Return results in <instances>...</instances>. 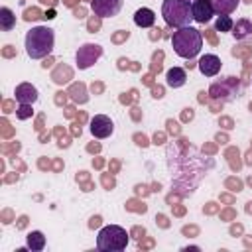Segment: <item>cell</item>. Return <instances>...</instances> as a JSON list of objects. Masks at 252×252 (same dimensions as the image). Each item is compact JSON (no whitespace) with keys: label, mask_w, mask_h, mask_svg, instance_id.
<instances>
[{"label":"cell","mask_w":252,"mask_h":252,"mask_svg":"<svg viewBox=\"0 0 252 252\" xmlns=\"http://www.w3.org/2000/svg\"><path fill=\"white\" fill-rule=\"evenodd\" d=\"M248 211H252V203H248Z\"/></svg>","instance_id":"cell-23"},{"label":"cell","mask_w":252,"mask_h":252,"mask_svg":"<svg viewBox=\"0 0 252 252\" xmlns=\"http://www.w3.org/2000/svg\"><path fill=\"white\" fill-rule=\"evenodd\" d=\"M128 244V232L118 224H106L96 236V248L100 252H120Z\"/></svg>","instance_id":"cell-4"},{"label":"cell","mask_w":252,"mask_h":252,"mask_svg":"<svg viewBox=\"0 0 252 252\" xmlns=\"http://www.w3.org/2000/svg\"><path fill=\"white\" fill-rule=\"evenodd\" d=\"M189 2H193V0H189Z\"/></svg>","instance_id":"cell-24"},{"label":"cell","mask_w":252,"mask_h":252,"mask_svg":"<svg viewBox=\"0 0 252 252\" xmlns=\"http://www.w3.org/2000/svg\"><path fill=\"white\" fill-rule=\"evenodd\" d=\"M161 94H163V91H161L159 87H158V89H154V96H158V98H159Z\"/></svg>","instance_id":"cell-22"},{"label":"cell","mask_w":252,"mask_h":252,"mask_svg":"<svg viewBox=\"0 0 252 252\" xmlns=\"http://www.w3.org/2000/svg\"><path fill=\"white\" fill-rule=\"evenodd\" d=\"M37 96H39L37 89L33 85H30V83H22V85L16 87V100L20 104H33L37 100Z\"/></svg>","instance_id":"cell-10"},{"label":"cell","mask_w":252,"mask_h":252,"mask_svg":"<svg viewBox=\"0 0 252 252\" xmlns=\"http://www.w3.org/2000/svg\"><path fill=\"white\" fill-rule=\"evenodd\" d=\"M16 26V16H14V12L10 10V8H0V28H2V32H10L12 28Z\"/></svg>","instance_id":"cell-16"},{"label":"cell","mask_w":252,"mask_h":252,"mask_svg":"<svg viewBox=\"0 0 252 252\" xmlns=\"http://www.w3.org/2000/svg\"><path fill=\"white\" fill-rule=\"evenodd\" d=\"M28 248H30L32 252L43 250V248H45V236H43V232H39V230L30 232V234H28Z\"/></svg>","instance_id":"cell-15"},{"label":"cell","mask_w":252,"mask_h":252,"mask_svg":"<svg viewBox=\"0 0 252 252\" xmlns=\"http://www.w3.org/2000/svg\"><path fill=\"white\" fill-rule=\"evenodd\" d=\"M211 4H213V8H215V14H219V16H228V14H232V12L238 8L240 0H211Z\"/></svg>","instance_id":"cell-12"},{"label":"cell","mask_w":252,"mask_h":252,"mask_svg":"<svg viewBox=\"0 0 252 252\" xmlns=\"http://www.w3.org/2000/svg\"><path fill=\"white\" fill-rule=\"evenodd\" d=\"M171 45H173V51L179 57L193 59L203 47V33L197 28H191V26L179 28L171 35Z\"/></svg>","instance_id":"cell-2"},{"label":"cell","mask_w":252,"mask_h":252,"mask_svg":"<svg viewBox=\"0 0 252 252\" xmlns=\"http://www.w3.org/2000/svg\"><path fill=\"white\" fill-rule=\"evenodd\" d=\"M32 104H20L18 108H16V116L20 118V120H26V118H30L32 116Z\"/></svg>","instance_id":"cell-19"},{"label":"cell","mask_w":252,"mask_h":252,"mask_svg":"<svg viewBox=\"0 0 252 252\" xmlns=\"http://www.w3.org/2000/svg\"><path fill=\"white\" fill-rule=\"evenodd\" d=\"M197 65H199V71H201L205 77H215V75L220 71V67H222L220 57L215 55V53H207V55H203V57L199 59Z\"/></svg>","instance_id":"cell-9"},{"label":"cell","mask_w":252,"mask_h":252,"mask_svg":"<svg viewBox=\"0 0 252 252\" xmlns=\"http://www.w3.org/2000/svg\"><path fill=\"white\" fill-rule=\"evenodd\" d=\"M191 14L197 24H207L215 16V8L211 0H193L191 2Z\"/></svg>","instance_id":"cell-8"},{"label":"cell","mask_w":252,"mask_h":252,"mask_svg":"<svg viewBox=\"0 0 252 252\" xmlns=\"http://www.w3.org/2000/svg\"><path fill=\"white\" fill-rule=\"evenodd\" d=\"M114 132V124L106 114H94L91 118V134L94 138H108Z\"/></svg>","instance_id":"cell-7"},{"label":"cell","mask_w":252,"mask_h":252,"mask_svg":"<svg viewBox=\"0 0 252 252\" xmlns=\"http://www.w3.org/2000/svg\"><path fill=\"white\" fill-rule=\"evenodd\" d=\"M154 22H156L154 10H150V8H140V10H136V14H134V24H136V26H140V28H152Z\"/></svg>","instance_id":"cell-11"},{"label":"cell","mask_w":252,"mask_h":252,"mask_svg":"<svg viewBox=\"0 0 252 252\" xmlns=\"http://www.w3.org/2000/svg\"><path fill=\"white\" fill-rule=\"evenodd\" d=\"M102 55V47L96 43H85L77 51V67L79 69H89L98 57Z\"/></svg>","instance_id":"cell-5"},{"label":"cell","mask_w":252,"mask_h":252,"mask_svg":"<svg viewBox=\"0 0 252 252\" xmlns=\"http://www.w3.org/2000/svg\"><path fill=\"white\" fill-rule=\"evenodd\" d=\"M33 18H39L37 16V10H28L26 12V20H33Z\"/></svg>","instance_id":"cell-20"},{"label":"cell","mask_w":252,"mask_h":252,"mask_svg":"<svg viewBox=\"0 0 252 252\" xmlns=\"http://www.w3.org/2000/svg\"><path fill=\"white\" fill-rule=\"evenodd\" d=\"M161 16L169 28H185L193 20L191 2L189 0H163Z\"/></svg>","instance_id":"cell-3"},{"label":"cell","mask_w":252,"mask_h":252,"mask_svg":"<svg viewBox=\"0 0 252 252\" xmlns=\"http://www.w3.org/2000/svg\"><path fill=\"white\" fill-rule=\"evenodd\" d=\"M165 79H167V85H169V87L177 89V87H183V85H185L187 75H185V71H183L181 67H171V69L167 71Z\"/></svg>","instance_id":"cell-13"},{"label":"cell","mask_w":252,"mask_h":252,"mask_svg":"<svg viewBox=\"0 0 252 252\" xmlns=\"http://www.w3.org/2000/svg\"><path fill=\"white\" fill-rule=\"evenodd\" d=\"M211 93H213L217 98H220V93H226V100H228V98H232L234 94L238 96V89H226V85H224V83H222V85H219V83H217V85H213V87H211Z\"/></svg>","instance_id":"cell-17"},{"label":"cell","mask_w":252,"mask_h":252,"mask_svg":"<svg viewBox=\"0 0 252 252\" xmlns=\"http://www.w3.org/2000/svg\"><path fill=\"white\" fill-rule=\"evenodd\" d=\"M100 224V217H93L91 219V226H98Z\"/></svg>","instance_id":"cell-21"},{"label":"cell","mask_w":252,"mask_h":252,"mask_svg":"<svg viewBox=\"0 0 252 252\" xmlns=\"http://www.w3.org/2000/svg\"><path fill=\"white\" fill-rule=\"evenodd\" d=\"M55 43V33L47 26H35L26 33V53L32 59H43L51 53Z\"/></svg>","instance_id":"cell-1"},{"label":"cell","mask_w":252,"mask_h":252,"mask_svg":"<svg viewBox=\"0 0 252 252\" xmlns=\"http://www.w3.org/2000/svg\"><path fill=\"white\" fill-rule=\"evenodd\" d=\"M232 35H234L236 39H246L248 35H252V22L246 20V18L238 20V22L232 26Z\"/></svg>","instance_id":"cell-14"},{"label":"cell","mask_w":252,"mask_h":252,"mask_svg":"<svg viewBox=\"0 0 252 252\" xmlns=\"http://www.w3.org/2000/svg\"><path fill=\"white\" fill-rule=\"evenodd\" d=\"M124 0H91V8L98 18H112L122 10Z\"/></svg>","instance_id":"cell-6"},{"label":"cell","mask_w":252,"mask_h":252,"mask_svg":"<svg viewBox=\"0 0 252 252\" xmlns=\"http://www.w3.org/2000/svg\"><path fill=\"white\" fill-rule=\"evenodd\" d=\"M232 26H234V24H232L230 16H219L217 22H215V30H217V32H230Z\"/></svg>","instance_id":"cell-18"}]
</instances>
